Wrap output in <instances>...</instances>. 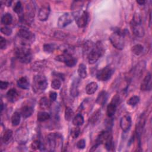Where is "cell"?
<instances>
[{"mask_svg": "<svg viewBox=\"0 0 152 152\" xmlns=\"http://www.w3.org/2000/svg\"><path fill=\"white\" fill-rule=\"evenodd\" d=\"M34 109L32 106H24L20 109V114L24 118H27L30 117L33 113Z\"/></svg>", "mask_w": 152, "mask_h": 152, "instance_id": "cell-17", "label": "cell"}, {"mask_svg": "<svg viewBox=\"0 0 152 152\" xmlns=\"http://www.w3.org/2000/svg\"><path fill=\"white\" fill-rule=\"evenodd\" d=\"M125 34L122 30L117 28H115L113 32L109 37L111 44L114 48L118 50H122L125 46Z\"/></svg>", "mask_w": 152, "mask_h": 152, "instance_id": "cell-2", "label": "cell"}, {"mask_svg": "<svg viewBox=\"0 0 152 152\" xmlns=\"http://www.w3.org/2000/svg\"><path fill=\"white\" fill-rule=\"evenodd\" d=\"M17 36L18 38H20L21 40V43L20 45H28V43H27L28 41H32L34 38L33 34L27 28H20L18 32H17Z\"/></svg>", "mask_w": 152, "mask_h": 152, "instance_id": "cell-7", "label": "cell"}, {"mask_svg": "<svg viewBox=\"0 0 152 152\" xmlns=\"http://www.w3.org/2000/svg\"><path fill=\"white\" fill-rule=\"evenodd\" d=\"M17 84L18 87L21 89L27 90L30 87V83L26 77H21L17 81Z\"/></svg>", "mask_w": 152, "mask_h": 152, "instance_id": "cell-18", "label": "cell"}, {"mask_svg": "<svg viewBox=\"0 0 152 152\" xmlns=\"http://www.w3.org/2000/svg\"><path fill=\"white\" fill-rule=\"evenodd\" d=\"M145 116H144V115L142 114L141 115V116L140 117L139 120H138V121L136 125V127H135V132H136L137 138H140V137L142 132V131H143V129H144V127L145 125Z\"/></svg>", "mask_w": 152, "mask_h": 152, "instance_id": "cell-14", "label": "cell"}, {"mask_svg": "<svg viewBox=\"0 0 152 152\" xmlns=\"http://www.w3.org/2000/svg\"><path fill=\"white\" fill-rule=\"evenodd\" d=\"M119 103V97L118 96H115L112 99L111 102L107 105L106 113L108 117H112L116 110L117 106Z\"/></svg>", "mask_w": 152, "mask_h": 152, "instance_id": "cell-12", "label": "cell"}, {"mask_svg": "<svg viewBox=\"0 0 152 152\" xmlns=\"http://www.w3.org/2000/svg\"><path fill=\"white\" fill-rule=\"evenodd\" d=\"M98 88V84L96 82H91L88 83L86 87V92L88 94H94Z\"/></svg>", "mask_w": 152, "mask_h": 152, "instance_id": "cell-20", "label": "cell"}, {"mask_svg": "<svg viewBox=\"0 0 152 152\" xmlns=\"http://www.w3.org/2000/svg\"><path fill=\"white\" fill-rule=\"evenodd\" d=\"M151 87V74L150 72H147L141 84L140 89L143 91H148L150 90Z\"/></svg>", "mask_w": 152, "mask_h": 152, "instance_id": "cell-15", "label": "cell"}, {"mask_svg": "<svg viewBox=\"0 0 152 152\" xmlns=\"http://www.w3.org/2000/svg\"><path fill=\"white\" fill-rule=\"evenodd\" d=\"M47 144L50 151H55L62 147L63 138L59 133H50L47 136Z\"/></svg>", "mask_w": 152, "mask_h": 152, "instance_id": "cell-4", "label": "cell"}, {"mask_svg": "<svg viewBox=\"0 0 152 152\" xmlns=\"http://www.w3.org/2000/svg\"><path fill=\"white\" fill-rule=\"evenodd\" d=\"M78 74L81 78H85L87 77V68L86 66L83 64H81L79 65L78 68Z\"/></svg>", "mask_w": 152, "mask_h": 152, "instance_id": "cell-27", "label": "cell"}, {"mask_svg": "<svg viewBox=\"0 0 152 152\" xmlns=\"http://www.w3.org/2000/svg\"><path fill=\"white\" fill-rule=\"evenodd\" d=\"M50 12V5L48 3H46L43 5H42L39 8L37 17L40 21H46L49 16Z\"/></svg>", "mask_w": 152, "mask_h": 152, "instance_id": "cell-11", "label": "cell"}, {"mask_svg": "<svg viewBox=\"0 0 152 152\" xmlns=\"http://www.w3.org/2000/svg\"><path fill=\"white\" fill-rule=\"evenodd\" d=\"M39 104L40 109L43 110H46L50 107L51 102L46 97H43L40 99L39 102Z\"/></svg>", "mask_w": 152, "mask_h": 152, "instance_id": "cell-19", "label": "cell"}, {"mask_svg": "<svg viewBox=\"0 0 152 152\" xmlns=\"http://www.w3.org/2000/svg\"><path fill=\"white\" fill-rule=\"evenodd\" d=\"M12 29L8 27H3L1 28V32L5 36H10L12 33Z\"/></svg>", "mask_w": 152, "mask_h": 152, "instance_id": "cell-39", "label": "cell"}, {"mask_svg": "<svg viewBox=\"0 0 152 152\" xmlns=\"http://www.w3.org/2000/svg\"><path fill=\"white\" fill-rule=\"evenodd\" d=\"M143 50H144V48L140 44H136L131 48L132 52L137 56L141 54L142 52H143Z\"/></svg>", "mask_w": 152, "mask_h": 152, "instance_id": "cell-29", "label": "cell"}, {"mask_svg": "<svg viewBox=\"0 0 152 152\" xmlns=\"http://www.w3.org/2000/svg\"><path fill=\"white\" fill-rule=\"evenodd\" d=\"M104 49L100 41L97 42L87 54V60L90 64H95L104 53Z\"/></svg>", "mask_w": 152, "mask_h": 152, "instance_id": "cell-3", "label": "cell"}, {"mask_svg": "<svg viewBox=\"0 0 152 152\" xmlns=\"http://www.w3.org/2000/svg\"><path fill=\"white\" fill-rule=\"evenodd\" d=\"M76 24L79 28H84L87 24L88 20V14L86 11H83L74 14Z\"/></svg>", "mask_w": 152, "mask_h": 152, "instance_id": "cell-10", "label": "cell"}, {"mask_svg": "<svg viewBox=\"0 0 152 152\" xmlns=\"http://www.w3.org/2000/svg\"><path fill=\"white\" fill-rule=\"evenodd\" d=\"M136 2H137V4H138L140 5H144V4L145 3V1H142V0H141V1H137Z\"/></svg>", "mask_w": 152, "mask_h": 152, "instance_id": "cell-44", "label": "cell"}, {"mask_svg": "<svg viewBox=\"0 0 152 152\" xmlns=\"http://www.w3.org/2000/svg\"><path fill=\"white\" fill-rule=\"evenodd\" d=\"M58 46L54 43H47L43 45V50L47 53L53 52L56 48Z\"/></svg>", "mask_w": 152, "mask_h": 152, "instance_id": "cell-32", "label": "cell"}, {"mask_svg": "<svg viewBox=\"0 0 152 152\" xmlns=\"http://www.w3.org/2000/svg\"><path fill=\"white\" fill-rule=\"evenodd\" d=\"M57 98V93L55 91H51L49 93V99L52 101H55Z\"/></svg>", "mask_w": 152, "mask_h": 152, "instance_id": "cell-43", "label": "cell"}, {"mask_svg": "<svg viewBox=\"0 0 152 152\" xmlns=\"http://www.w3.org/2000/svg\"><path fill=\"white\" fill-rule=\"evenodd\" d=\"M80 134V129L78 126L74 127L71 129L70 132V135L72 137V138H77Z\"/></svg>", "mask_w": 152, "mask_h": 152, "instance_id": "cell-36", "label": "cell"}, {"mask_svg": "<svg viewBox=\"0 0 152 152\" xmlns=\"http://www.w3.org/2000/svg\"><path fill=\"white\" fill-rule=\"evenodd\" d=\"M74 19H75V17L73 13L66 12L59 17L57 23L58 26L62 28L71 23Z\"/></svg>", "mask_w": 152, "mask_h": 152, "instance_id": "cell-9", "label": "cell"}, {"mask_svg": "<svg viewBox=\"0 0 152 152\" xmlns=\"http://www.w3.org/2000/svg\"><path fill=\"white\" fill-rule=\"evenodd\" d=\"M131 28L132 33L137 37H142L144 36L145 31L141 23V18L138 13H135L131 21Z\"/></svg>", "mask_w": 152, "mask_h": 152, "instance_id": "cell-5", "label": "cell"}, {"mask_svg": "<svg viewBox=\"0 0 152 152\" xmlns=\"http://www.w3.org/2000/svg\"><path fill=\"white\" fill-rule=\"evenodd\" d=\"M77 147L78 149H83L86 147V141L84 139L80 140L76 144Z\"/></svg>", "mask_w": 152, "mask_h": 152, "instance_id": "cell-40", "label": "cell"}, {"mask_svg": "<svg viewBox=\"0 0 152 152\" xmlns=\"http://www.w3.org/2000/svg\"><path fill=\"white\" fill-rule=\"evenodd\" d=\"M104 147L107 150V151H110L112 150V148L113 147V139H112V135L110 134L107 138H106V140H105V141L104 142Z\"/></svg>", "mask_w": 152, "mask_h": 152, "instance_id": "cell-28", "label": "cell"}, {"mask_svg": "<svg viewBox=\"0 0 152 152\" xmlns=\"http://www.w3.org/2000/svg\"><path fill=\"white\" fill-rule=\"evenodd\" d=\"M131 118L129 115L122 116L120 120V126L124 132L128 131L131 126Z\"/></svg>", "mask_w": 152, "mask_h": 152, "instance_id": "cell-13", "label": "cell"}, {"mask_svg": "<svg viewBox=\"0 0 152 152\" xmlns=\"http://www.w3.org/2000/svg\"><path fill=\"white\" fill-rule=\"evenodd\" d=\"M31 148L33 150H37L42 148V144L39 140H36L32 142L31 144Z\"/></svg>", "mask_w": 152, "mask_h": 152, "instance_id": "cell-35", "label": "cell"}, {"mask_svg": "<svg viewBox=\"0 0 152 152\" xmlns=\"http://www.w3.org/2000/svg\"><path fill=\"white\" fill-rule=\"evenodd\" d=\"M74 113L72 108L70 107H66L65 110V119L67 121H70L72 119H73Z\"/></svg>", "mask_w": 152, "mask_h": 152, "instance_id": "cell-30", "label": "cell"}, {"mask_svg": "<svg viewBox=\"0 0 152 152\" xmlns=\"http://www.w3.org/2000/svg\"><path fill=\"white\" fill-rule=\"evenodd\" d=\"M140 101V98L137 96H133L131 97L127 101V104L131 106H135Z\"/></svg>", "mask_w": 152, "mask_h": 152, "instance_id": "cell-34", "label": "cell"}, {"mask_svg": "<svg viewBox=\"0 0 152 152\" xmlns=\"http://www.w3.org/2000/svg\"><path fill=\"white\" fill-rule=\"evenodd\" d=\"M61 86V82L59 79H54L51 83V87L55 90H58Z\"/></svg>", "mask_w": 152, "mask_h": 152, "instance_id": "cell-38", "label": "cell"}, {"mask_svg": "<svg viewBox=\"0 0 152 152\" xmlns=\"http://www.w3.org/2000/svg\"><path fill=\"white\" fill-rule=\"evenodd\" d=\"M12 134H13V132H12V130H11V129L6 130L2 135V142L4 144L7 143L11 138V137L12 136Z\"/></svg>", "mask_w": 152, "mask_h": 152, "instance_id": "cell-31", "label": "cell"}, {"mask_svg": "<svg viewBox=\"0 0 152 152\" xmlns=\"http://www.w3.org/2000/svg\"><path fill=\"white\" fill-rule=\"evenodd\" d=\"M13 10L17 14H20L23 11V7L21 2L20 1H17L15 4L14 7H13Z\"/></svg>", "mask_w": 152, "mask_h": 152, "instance_id": "cell-37", "label": "cell"}, {"mask_svg": "<svg viewBox=\"0 0 152 152\" xmlns=\"http://www.w3.org/2000/svg\"><path fill=\"white\" fill-rule=\"evenodd\" d=\"M15 54L18 60L24 64H28L32 59V53L28 45H20L15 50Z\"/></svg>", "mask_w": 152, "mask_h": 152, "instance_id": "cell-1", "label": "cell"}, {"mask_svg": "<svg viewBox=\"0 0 152 152\" xmlns=\"http://www.w3.org/2000/svg\"><path fill=\"white\" fill-rule=\"evenodd\" d=\"M84 118L81 113H78L72 119V124L75 126H79L84 124Z\"/></svg>", "mask_w": 152, "mask_h": 152, "instance_id": "cell-22", "label": "cell"}, {"mask_svg": "<svg viewBox=\"0 0 152 152\" xmlns=\"http://www.w3.org/2000/svg\"><path fill=\"white\" fill-rule=\"evenodd\" d=\"M48 87L46 77L43 74L36 75L33 79V89L36 93L43 92Z\"/></svg>", "mask_w": 152, "mask_h": 152, "instance_id": "cell-6", "label": "cell"}, {"mask_svg": "<svg viewBox=\"0 0 152 152\" xmlns=\"http://www.w3.org/2000/svg\"><path fill=\"white\" fill-rule=\"evenodd\" d=\"M100 116V110H96L95 112H94L91 116L90 118L89 121L91 124H95L99 119V117Z\"/></svg>", "mask_w": 152, "mask_h": 152, "instance_id": "cell-33", "label": "cell"}, {"mask_svg": "<svg viewBox=\"0 0 152 152\" xmlns=\"http://www.w3.org/2000/svg\"><path fill=\"white\" fill-rule=\"evenodd\" d=\"M12 21V17L10 13H5L1 17V23L4 25H9Z\"/></svg>", "mask_w": 152, "mask_h": 152, "instance_id": "cell-26", "label": "cell"}, {"mask_svg": "<svg viewBox=\"0 0 152 152\" xmlns=\"http://www.w3.org/2000/svg\"><path fill=\"white\" fill-rule=\"evenodd\" d=\"M21 114L20 112H15L12 117H11V123L12 125L14 126H16L19 125L20 122V118H21Z\"/></svg>", "mask_w": 152, "mask_h": 152, "instance_id": "cell-24", "label": "cell"}, {"mask_svg": "<svg viewBox=\"0 0 152 152\" xmlns=\"http://www.w3.org/2000/svg\"><path fill=\"white\" fill-rule=\"evenodd\" d=\"M113 73V69L109 66H106L99 70L96 73V78L101 81L108 80Z\"/></svg>", "mask_w": 152, "mask_h": 152, "instance_id": "cell-8", "label": "cell"}, {"mask_svg": "<svg viewBox=\"0 0 152 152\" xmlns=\"http://www.w3.org/2000/svg\"><path fill=\"white\" fill-rule=\"evenodd\" d=\"M106 99H107L106 92L104 91H102L100 93H99L96 99V103L100 105H103L104 104V103H105Z\"/></svg>", "mask_w": 152, "mask_h": 152, "instance_id": "cell-23", "label": "cell"}, {"mask_svg": "<svg viewBox=\"0 0 152 152\" xmlns=\"http://www.w3.org/2000/svg\"><path fill=\"white\" fill-rule=\"evenodd\" d=\"M50 118V115L49 113L46 112H39L37 115V121L39 122H45Z\"/></svg>", "mask_w": 152, "mask_h": 152, "instance_id": "cell-25", "label": "cell"}, {"mask_svg": "<svg viewBox=\"0 0 152 152\" xmlns=\"http://www.w3.org/2000/svg\"><path fill=\"white\" fill-rule=\"evenodd\" d=\"M7 45V42L6 39H5L4 37H1L0 38V48L1 49H4L6 48Z\"/></svg>", "mask_w": 152, "mask_h": 152, "instance_id": "cell-41", "label": "cell"}, {"mask_svg": "<svg viewBox=\"0 0 152 152\" xmlns=\"http://www.w3.org/2000/svg\"><path fill=\"white\" fill-rule=\"evenodd\" d=\"M8 85H9V83L8 81H1L0 82V87H1V89L2 90L6 89L8 87Z\"/></svg>", "mask_w": 152, "mask_h": 152, "instance_id": "cell-42", "label": "cell"}, {"mask_svg": "<svg viewBox=\"0 0 152 152\" xmlns=\"http://www.w3.org/2000/svg\"><path fill=\"white\" fill-rule=\"evenodd\" d=\"M78 80H74L72 82L71 86V89H70V93L71 95L73 97H76L78 94Z\"/></svg>", "mask_w": 152, "mask_h": 152, "instance_id": "cell-21", "label": "cell"}, {"mask_svg": "<svg viewBox=\"0 0 152 152\" xmlns=\"http://www.w3.org/2000/svg\"><path fill=\"white\" fill-rule=\"evenodd\" d=\"M19 97V94L17 90L15 88H11L9 90L7 94H6V97L10 102H16Z\"/></svg>", "mask_w": 152, "mask_h": 152, "instance_id": "cell-16", "label": "cell"}]
</instances>
